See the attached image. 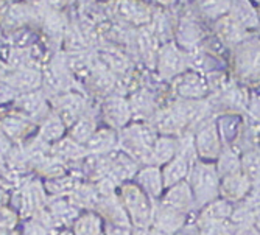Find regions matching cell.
<instances>
[{
    "label": "cell",
    "mask_w": 260,
    "mask_h": 235,
    "mask_svg": "<svg viewBox=\"0 0 260 235\" xmlns=\"http://www.w3.org/2000/svg\"><path fill=\"white\" fill-rule=\"evenodd\" d=\"M242 172L252 184H260V150H249L243 153Z\"/></svg>",
    "instance_id": "cell-17"
},
{
    "label": "cell",
    "mask_w": 260,
    "mask_h": 235,
    "mask_svg": "<svg viewBox=\"0 0 260 235\" xmlns=\"http://www.w3.org/2000/svg\"><path fill=\"white\" fill-rule=\"evenodd\" d=\"M234 212V204L223 199L217 198L210 201L204 207L200 209V214L197 218V223H209V221H229L231 215Z\"/></svg>",
    "instance_id": "cell-12"
},
{
    "label": "cell",
    "mask_w": 260,
    "mask_h": 235,
    "mask_svg": "<svg viewBox=\"0 0 260 235\" xmlns=\"http://www.w3.org/2000/svg\"><path fill=\"white\" fill-rule=\"evenodd\" d=\"M193 163L195 162L188 160L187 157L176 154L170 162L162 165L160 172H162V181H164L165 189H169V187H172V185H176L182 181H187L188 173H190Z\"/></svg>",
    "instance_id": "cell-10"
},
{
    "label": "cell",
    "mask_w": 260,
    "mask_h": 235,
    "mask_svg": "<svg viewBox=\"0 0 260 235\" xmlns=\"http://www.w3.org/2000/svg\"><path fill=\"white\" fill-rule=\"evenodd\" d=\"M156 2H159V4H162V5H170L173 0H156Z\"/></svg>",
    "instance_id": "cell-30"
},
{
    "label": "cell",
    "mask_w": 260,
    "mask_h": 235,
    "mask_svg": "<svg viewBox=\"0 0 260 235\" xmlns=\"http://www.w3.org/2000/svg\"><path fill=\"white\" fill-rule=\"evenodd\" d=\"M192 25H188V23H185V28H187V31H192V30H195V28H190ZM190 33H187V39H185V42H187V45H192V42H190Z\"/></svg>",
    "instance_id": "cell-28"
},
{
    "label": "cell",
    "mask_w": 260,
    "mask_h": 235,
    "mask_svg": "<svg viewBox=\"0 0 260 235\" xmlns=\"http://www.w3.org/2000/svg\"><path fill=\"white\" fill-rule=\"evenodd\" d=\"M231 8H232V17L237 20L242 27H254V25H257L255 10L246 2V0H235Z\"/></svg>",
    "instance_id": "cell-18"
},
{
    "label": "cell",
    "mask_w": 260,
    "mask_h": 235,
    "mask_svg": "<svg viewBox=\"0 0 260 235\" xmlns=\"http://www.w3.org/2000/svg\"><path fill=\"white\" fill-rule=\"evenodd\" d=\"M220 173L212 162L197 160L188 173L187 182L195 199V207L201 209L220 196Z\"/></svg>",
    "instance_id": "cell-1"
},
{
    "label": "cell",
    "mask_w": 260,
    "mask_h": 235,
    "mask_svg": "<svg viewBox=\"0 0 260 235\" xmlns=\"http://www.w3.org/2000/svg\"><path fill=\"white\" fill-rule=\"evenodd\" d=\"M131 235H165V233H162L156 227L150 226V227H137Z\"/></svg>",
    "instance_id": "cell-27"
},
{
    "label": "cell",
    "mask_w": 260,
    "mask_h": 235,
    "mask_svg": "<svg viewBox=\"0 0 260 235\" xmlns=\"http://www.w3.org/2000/svg\"><path fill=\"white\" fill-rule=\"evenodd\" d=\"M108 117L114 125H123L129 119L131 108L122 98H112L108 103Z\"/></svg>",
    "instance_id": "cell-21"
},
{
    "label": "cell",
    "mask_w": 260,
    "mask_h": 235,
    "mask_svg": "<svg viewBox=\"0 0 260 235\" xmlns=\"http://www.w3.org/2000/svg\"><path fill=\"white\" fill-rule=\"evenodd\" d=\"M187 64V56L182 55V52L173 44H167L162 47V50L159 53L157 65H159V72L162 77L170 78L179 75L184 67Z\"/></svg>",
    "instance_id": "cell-8"
},
{
    "label": "cell",
    "mask_w": 260,
    "mask_h": 235,
    "mask_svg": "<svg viewBox=\"0 0 260 235\" xmlns=\"http://www.w3.org/2000/svg\"><path fill=\"white\" fill-rule=\"evenodd\" d=\"M251 187L252 182L243 175V172L223 176L220 181V198L232 204H237L249 193Z\"/></svg>",
    "instance_id": "cell-5"
},
{
    "label": "cell",
    "mask_w": 260,
    "mask_h": 235,
    "mask_svg": "<svg viewBox=\"0 0 260 235\" xmlns=\"http://www.w3.org/2000/svg\"><path fill=\"white\" fill-rule=\"evenodd\" d=\"M217 31L220 39L224 41L226 44H239L240 41L245 39L243 27L232 16L220 17V20L217 22Z\"/></svg>",
    "instance_id": "cell-15"
},
{
    "label": "cell",
    "mask_w": 260,
    "mask_h": 235,
    "mask_svg": "<svg viewBox=\"0 0 260 235\" xmlns=\"http://www.w3.org/2000/svg\"><path fill=\"white\" fill-rule=\"evenodd\" d=\"M217 128L223 140V145L229 147L231 144H234V140L237 139V134L240 131V120H239V117L226 115V117H221V120L217 123Z\"/></svg>",
    "instance_id": "cell-19"
},
{
    "label": "cell",
    "mask_w": 260,
    "mask_h": 235,
    "mask_svg": "<svg viewBox=\"0 0 260 235\" xmlns=\"http://www.w3.org/2000/svg\"><path fill=\"white\" fill-rule=\"evenodd\" d=\"M237 62L243 77L260 80V44L248 45L243 49Z\"/></svg>",
    "instance_id": "cell-14"
},
{
    "label": "cell",
    "mask_w": 260,
    "mask_h": 235,
    "mask_svg": "<svg viewBox=\"0 0 260 235\" xmlns=\"http://www.w3.org/2000/svg\"><path fill=\"white\" fill-rule=\"evenodd\" d=\"M90 147L93 151H99V153L109 151L114 147V134L108 129H102L90 140Z\"/></svg>",
    "instance_id": "cell-24"
},
{
    "label": "cell",
    "mask_w": 260,
    "mask_h": 235,
    "mask_svg": "<svg viewBox=\"0 0 260 235\" xmlns=\"http://www.w3.org/2000/svg\"><path fill=\"white\" fill-rule=\"evenodd\" d=\"M197 156L204 162H214L220 157L223 151V140L220 137L217 123H204L200 126L198 132L193 137Z\"/></svg>",
    "instance_id": "cell-3"
},
{
    "label": "cell",
    "mask_w": 260,
    "mask_h": 235,
    "mask_svg": "<svg viewBox=\"0 0 260 235\" xmlns=\"http://www.w3.org/2000/svg\"><path fill=\"white\" fill-rule=\"evenodd\" d=\"M160 204L169 206L172 209L181 210V212L188 214L190 210L197 209L195 207V199L190 190V185L187 181H182L176 185H172L167 189L162 196H160Z\"/></svg>",
    "instance_id": "cell-6"
},
{
    "label": "cell",
    "mask_w": 260,
    "mask_h": 235,
    "mask_svg": "<svg viewBox=\"0 0 260 235\" xmlns=\"http://www.w3.org/2000/svg\"><path fill=\"white\" fill-rule=\"evenodd\" d=\"M254 226H255V229L260 232V212H258V215H257V218H255V223H254Z\"/></svg>",
    "instance_id": "cell-29"
},
{
    "label": "cell",
    "mask_w": 260,
    "mask_h": 235,
    "mask_svg": "<svg viewBox=\"0 0 260 235\" xmlns=\"http://www.w3.org/2000/svg\"><path fill=\"white\" fill-rule=\"evenodd\" d=\"M187 125L184 115L178 105L162 109L154 117V129L160 132V136H173L181 132Z\"/></svg>",
    "instance_id": "cell-9"
},
{
    "label": "cell",
    "mask_w": 260,
    "mask_h": 235,
    "mask_svg": "<svg viewBox=\"0 0 260 235\" xmlns=\"http://www.w3.org/2000/svg\"><path fill=\"white\" fill-rule=\"evenodd\" d=\"M119 13L126 20L137 22V23L147 22L150 17V11L144 5L134 2V0H122L120 5H119Z\"/></svg>",
    "instance_id": "cell-20"
},
{
    "label": "cell",
    "mask_w": 260,
    "mask_h": 235,
    "mask_svg": "<svg viewBox=\"0 0 260 235\" xmlns=\"http://www.w3.org/2000/svg\"><path fill=\"white\" fill-rule=\"evenodd\" d=\"M178 151V140L172 136H160L156 139V142L151 148L150 163L151 165H165L170 162Z\"/></svg>",
    "instance_id": "cell-13"
},
{
    "label": "cell",
    "mask_w": 260,
    "mask_h": 235,
    "mask_svg": "<svg viewBox=\"0 0 260 235\" xmlns=\"http://www.w3.org/2000/svg\"><path fill=\"white\" fill-rule=\"evenodd\" d=\"M175 90L184 100H203L209 92V84L201 75L187 72L175 83Z\"/></svg>",
    "instance_id": "cell-7"
},
{
    "label": "cell",
    "mask_w": 260,
    "mask_h": 235,
    "mask_svg": "<svg viewBox=\"0 0 260 235\" xmlns=\"http://www.w3.org/2000/svg\"><path fill=\"white\" fill-rule=\"evenodd\" d=\"M123 204L137 227H150L154 207L151 198L139 185H126L123 190Z\"/></svg>",
    "instance_id": "cell-2"
},
{
    "label": "cell",
    "mask_w": 260,
    "mask_h": 235,
    "mask_svg": "<svg viewBox=\"0 0 260 235\" xmlns=\"http://www.w3.org/2000/svg\"><path fill=\"white\" fill-rule=\"evenodd\" d=\"M137 184L150 198H159L164 195V181H162V172L157 165H147L142 169L139 173H136Z\"/></svg>",
    "instance_id": "cell-11"
},
{
    "label": "cell",
    "mask_w": 260,
    "mask_h": 235,
    "mask_svg": "<svg viewBox=\"0 0 260 235\" xmlns=\"http://www.w3.org/2000/svg\"><path fill=\"white\" fill-rule=\"evenodd\" d=\"M220 93H221V102H224L231 108L242 109V108L248 106V103H249L246 93L243 90H240L239 87H228Z\"/></svg>",
    "instance_id": "cell-23"
},
{
    "label": "cell",
    "mask_w": 260,
    "mask_h": 235,
    "mask_svg": "<svg viewBox=\"0 0 260 235\" xmlns=\"http://www.w3.org/2000/svg\"><path fill=\"white\" fill-rule=\"evenodd\" d=\"M200 8L207 16L218 17L231 8V0H200Z\"/></svg>",
    "instance_id": "cell-25"
},
{
    "label": "cell",
    "mask_w": 260,
    "mask_h": 235,
    "mask_svg": "<svg viewBox=\"0 0 260 235\" xmlns=\"http://www.w3.org/2000/svg\"><path fill=\"white\" fill-rule=\"evenodd\" d=\"M133 102H134L136 111H139V112H145L147 114L153 108V100H151V97L148 95L147 92H139V93H136Z\"/></svg>",
    "instance_id": "cell-26"
},
{
    "label": "cell",
    "mask_w": 260,
    "mask_h": 235,
    "mask_svg": "<svg viewBox=\"0 0 260 235\" xmlns=\"http://www.w3.org/2000/svg\"><path fill=\"white\" fill-rule=\"evenodd\" d=\"M200 235H235L229 221H209L197 223Z\"/></svg>",
    "instance_id": "cell-22"
},
{
    "label": "cell",
    "mask_w": 260,
    "mask_h": 235,
    "mask_svg": "<svg viewBox=\"0 0 260 235\" xmlns=\"http://www.w3.org/2000/svg\"><path fill=\"white\" fill-rule=\"evenodd\" d=\"M187 217H188V214H185V212L172 209L169 206L159 204L157 207H154L151 224H153V227H156L157 230H160L165 235H176L187 224Z\"/></svg>",
    "instance_id": "cell-4"
},
{
    "label": "cell",
    "mask_w": 260,
    "mask_h": 235,
    "mask_svg": "<svg viewBox=\"0 0 260 235\" xmlns=\"http://www.w3.org/2000/svg\"><path fill=\"white\" fill-rule=\"evenodd\" d=\"M217 160H218L217 170L220 173V178L242 172V156H239L235 153V150H232L229 147L223 148V151Z\"/></svg>",
    "instance_id": "cell-16"
}]
</instances>
